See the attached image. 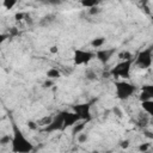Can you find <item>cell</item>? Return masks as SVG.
I'll use <instances>...</instances> for the list:
<instances>
[{"label": "cell", "mask_w": 153, "mask_h": 153, "mask_svg": "<svg viewBox=\"0 0 153 153\" xmlns=\"http://www.w3.org/2000/svg\"><path fill=\"white\" fill-rule=\"evenodd\" d=\"M25 17H26V14H25V13H23V12H18V13H16V14H14V19H16L17 22L23 20Z\"/></svg>", "instance_id": "cell-27"}, {"label": "cell", "mask_w": 153, "mask_h": 153, "mask_svg": "<svg viewBox=\"0 0 153 153\" xmlns=\"http://www.w3.org/2000/svg\"><path fill=\"white\" fill-rule=\"evenodd\" d=\"M6 37H7V35H1V39H0V41H1V42H4Z\"/></svg>", "instance_id": "cell-33"}, {"label": "cell", "mask_w": 153, "mask_h": 153, "mask_svg": "<svg viewBox=\"0 0 153 153\" xmlns=\"http://www.w3.org/2000/svg\"><path fill=\"white\" fill-rule=\"evenodd\" d=\"M152 62H153V45H149L148 48H145L141 51H139V54L134 59L135 66H137L141 69L149 68L152 66Z\"/></svg>", "instance_id": "cell-3"}, {"label": "cell", "mask_w": 153, "mask_h": 153, "mask_svg": "<svg viewBox=\"0 0 153 153\" xmlns=\"http://www.w3.org/2000/svg\"><path fill=\"white\" fill-rule=\"evenodd\" d=\"M88 140V136L85 133H79L78 134V142L79 143H85Z\"/></svg>", "instance_id": "cell-22"}, {"label": "cell", "mask_w": 153, "mask_h": 153, "mask_svg": "<svg viewBox=\"0 0 153 153\" xmlns=\"http://www.w3.org/2000/svg\"><path fill=\"white\" fill-rule=\"evenodd\" d=\"M54 85V80L53 79H49V78H47V80L42 84V86L44 87V88H49V87H51Z\"/></svg>", "instance_id": "cell-26"}, {"label": "cell", "mask_w": 153, "mask_h": 153, "mask_svg": "<svg viewBox=\"0 0 153 153\" xmlns=\"http://www.w3.org/2000/svg\"><path fill=\"white\" fill-rule=\"evenodd\" d=\"M73 111H75L79 116L81 121H87L90 122L92 120L91 116V104L90 103H82V104H76L72 106Z\"/></svg>", "instance_id": "cell-7"}, {"label": "cell", "mask_w": 153, "mask_h": 153, "mask_svg": "<svg viewBox=\"0 0 153 153\" xmlns=\"http://www.w3.org/2000/svg\"><path fill=\"white\" fill-rule=\"evenodd\" d=\"M149 149V143H141L140 146H139V151L140 152H146V151H148Z\"/></svg>", "instance_id": "cell-28"}, {"label": "cell", "mask_w": 153, "mask_h": 153, "mask_svg": "<svg viewBox=\"0 0 153 153\" xmlns=\"http://www.w3.org/2000/svg\"><path fill=\"white\" fill-rule=\"evenodd\" d=\"M26 124H27L29 129H31V130H36V129H38V126H39L38 123H36V122H33V121H27Z\"/></svg>", "instance_id": "cell-24"}, {"label": "cell", "mask_w": 153, "mask_h": 153, "mask_svg": "<svg viewBox=\"0 0 153 153\" xmlns=\"http://www.w3.org/2000/svg\"><path fill=\"white\" fill-rule=\"evenodd\" d=\"M49 51H50L51 54H56V53H59V48H57V45H53V47H50Z\"/></svg>", "instance_id": "cell-31"}, {"label": "cell", "mask_w": 153, "mask_h": 153, "mask_svg": "<svg viewBox=\"0 0 153 153\" xmlns=\"http://www.w3.org/2000/svg\"><path fill=\"white\" fill-rule=\"evenodd\" d=\"M12 152L13 153H29L33 151V145L25 137L20 128L16 124L12 123Z\"/></svg>", "instance_id": "cell-1"}, {"label": "cell", "mask_w": 153, "mask_h": 153, "mask_svg": "<svg viewBox=\"0 0 153 153\" xmlns=\"http://www.w3.org/2000/svg\"><path fill=\"white\" fill-rule=\"evenodd\" d=\"M94 56H96V54L92 51L82 50V49H75L74 55H73V61H74V65H76V66L87 65Z\"/></svg>", "instance_id": "cell-5"}, {"label": "cell", "mask_w": 153, "mask_h": 153, "mask_svg": "<svg viewBox=\"0 0 153 153\" xmlns=\"http://www.w3.org/2000/svg\"><path fill=\"white\" fill-rule=\"evenodd\" d=\"M112 111H114V114H115L117 117H122V111H121V110H120L117 106H115V108L112 109Z\"/></svg>", "instance_id": "cell-30"}, {"label": "cell", "mask_w": 153, "mask_h": 153, "mask_svg": "<svg viewBox=\"0 0 153 153\" xmlns=\"http://www.w3.org/2000/svg\"><path fill=\"white\" fill-rule=\"evenodd\" d=\"M129 145H130V143H129V140H123V141H121V143H120V146H121L122 148H124V149L128 148Z\"/></svg>", "instance_id": "cell-29"}, {"label": "cell", "mask_w": 153, "mask_h": 153, "mask_svg": "<svg viewBox=\"0 0 153 153\" xmlns=\"http://www.w3.org/2000/svg\"><path fill=\"white\" fill-rule=\"evenodd\" d=\"M133 63H134V59H131V60H123V61L118 62L115 67H112L110 69L111 76L122 78V79L130 78V68H131Z\"/></svg>", "instance_id": "cell-4"}, {"label": "cell", "mask_w": 153, "mask_h": 153, "mask_svg": "<svg viewBox=\"0 0 153 153\" xmlns=\"http://www.w3.org/2000/svg\"><path fill=\"white\" fill-rule=\"evenodd\" d=\"M100 2V0H80V4L82 7H86V8H91V7H94V6H98Z\"/></svg>", "instance_id": "cell-14"}, {"label": "cell", "mask_w": 153, "mask_h": 153, "mask_svg": "<svg viewBox=\"0 0 153 153\" xmlns=\"http://www.w3.org/2000/svg\"><path fill=\"white\" fill-rule=\"evenodd\" d=\"M41 4L49 5V6H59L62 4V0H38Z\"/></svg>", "instance_id": "cell-21"}, {"label": "cell", "mask_w": 153, "mask_h": 153, "mask_svg": "<svg viewBox=\"0 0 153 153\" xmlns=\"http://www.w3.org/2000/svg\"><path fill=\"white\" fill-rule=\"evenodd\" d=\"M105 43V38L104 37H96L91 41V47L92 48H102Z\"/></svg>", "instance_id": "cell-15"}, {"label": "cell", "mask_w": 153, "mask_h": 153, "mask_svg": "<svg viewBox=\"0 0 153 153\" xmlns=\"http://www.w3.org/2000/svg\"><path fill=\"white\" fill-rule=\"evenodd\" d=\"M86 123H87V121H79L78 124L75 123V124L73 126V128H72V134H73V135H76V134L81 133V131L84 130V128L86 127Z\"/></svg>", "instance_id": "cell-12"}, {"label": "cell", "mask_w": 153, "mask_h": 153, "mask_svg": "<svg viewBox=\"0 0 153 153\" xmlns=\"http://www.w3.org/2000/svg\"><path fill=\"white\" fill-rule=\"evenodd\" d=\"M85 78H86L87 80H90V81H96V80L98 79L97 73H96L93 69H91V68H87V69L85 71Z\"/></svg>", "instance_id": "cell-16"}, {"label": "cell", "mask_w": 153, "mask_h": 153, "mask_svg": "<svg viewBox=\"0 0 153 153\" xmlns=\"http://www.w3.org/2000/svg\"><path fill=\"white\" fill-rule=\"evenodd\" d=\"M12 139H13V136H11V135H8V134H4V135L0 137V145H1V146H6V145H8V143L12 142Z\"/></svg>", "instance_id": "cell-18"}, {"label": "cell", "mask_w": 153, "mask_h": 153, "mask_svg": "<svg viewBox=\"0 0 153 153\" xmlns=\"http://www.w3.org/2000/svg\"><path fill=\"white\" fill-rule=\"evenodd\" d=\"M80 120V116L73 111V112H69V111H65V123H63V130L68 127H73L75 123H78Z\"/></svg>", "instance_id": "cell-9"}, {"label": "cell", "mask_w": 153, "mask_h": 153, "mask_svg": "<svg viewBox=\"0 0 153 153\" xmlns=\"http://www.w3.org/2000/svg\"><path fill=\"white\" fill-rule=\"evenodd\" d=\"M115 91H116V97L120 100H127L128 98H130L135 91H136V86L131 82H128L126 80H121V81H115Z\"/></svg>", "instance_id": "cell-2"}, {"label": "cell", "mask_w": 153, "mask_h": 153, "mask_svg": "<svg viewBox=\"0 0 153 153\" xmlns=\"http://www.w3.org/2000/svg\"><path fill=\"white\" fill-rule=\"evenodd\" d=\"M11 35H18V31L16 30V27H12V30H11Z\"/></svg>", "instance_id": "cell-32"}, {"label": "cell", "mask_w": 153, "mask_h": 153, "mask_svg": "<svg viewBox=\"0 0 153 153\" xmlns=\"http://www.w3.org/2000/svg\"><path fill=\"white\" fill-rule=\"evenodd\" d=\"M45 75H47V78L54 80V79H59V78L61 76V72H60L57 68H50V69L47 71Z\"/></svg>", "instance_id": "cell-13"}, {"label": "cell", "mask_w": 153, "mask_h": 153, "mask_svg": "<svg viewBox=\"0 0 153 153\" xmlns=\"http://www.w3.org/2000/svg\"><path fill=\"white\" fill-rule=\"evenodd\" d=\"M100 12V8H99V6H94V7H91V8H88V13L91 14V16H96V14H98Z\"/></svg>", "instance_id": "cell-25"}, {"label": "cell", "mask_w": 153, "mask_h": 153, "mask_svg": "<svg viewBox=\"0 0 153 153\" xmlns=\"http://www.w3.org/2000/svg\"><path fill=\"white\" fill-rule=\"evenodd\" d=\"M139 99H140V102H145V100L151 99V97L148 96V93H147V92L141 91V92H140V94H139Z\"/></svg>", "instance_id": "cell-23"}, {"label": "cell", "mask_w": 153, "mask_h": 153, "mask_svg": "<svg viewBox=\"0 0 153 153\" xmlns=\"http://www.w3.org/2000/svg\"><path fill=\"white\" fill-rule=\"evenodd\" d=\"M18 0H4L2 2V6L6 8V10H12L16 5H17Z\"/></svg>", "instance_id": "cell-20"}, {"label": "cell", "mask_w": 153, "mask_h": 153, "mask_svg": "<svg viewBox=\"0 0 153 153\" xmlns=\"http://www.w3.org/2000/svg\"><path fill=\"white\" fill-rule=\"evenodd\" d=\"M116 53V48H110V49H98L96 53V59L102 63V65H106L110 59L114 56V54Z\"/></svg>", "instance_id": "cell-8"}, {"label": "cell", "mask_w": 153, "mask_h": 153, "mask_svg": "<svg viewBox=\"0 0 153 153\" xmlns=\"http://www.w3.org/2000/svg\"><path fill=\"white\" fill-rule=\"evenodd\" d=\"M56 20V17L54 16V14H47V16H44V17H42L41 19H39V25L41 26H43V27H47V26H49V25H51Z\"/></svg>", "instance_id": "cell-10"}, {"label": "cell", "mask_w": 153, "mask_h": 153, "mask_svg": "<svg viewBox=\"0 0 153 153\" xmlns=\"http://www.w3.org/2000/svg\"><path fill=\"white\" fill-rule=\"evenodd\" d=\"M141 91H145L148 93V96L151 97V99H153V85L152 84H146L141 86Z\"/></svg>", "instance_id": "cell-19"}, {"label": "cell", "mask_w": 153, "mask_h": 153, "mask_svg": "<svg viewBox=\"0 0 153 153\" xmlns=\"http://www.w3.org/2000/svg\"><path fill=\"white\" fill-rule=\"evenodd\" d=\"M117 57L120 59V60H131L133 59V54L130 53V51H128V50H122V51H120L118 54H117Z\"/></svg>", "instance_id": "cell-17"}, {"label": "cell", "mask_w": 153, "mask_h": 153, "mask_svg": "<svg viewBox=\"0 0 153 153\" xmlns=\"http://www.w3.org/2000/svg\"><path fill=\"white\" fill-rule=\"evenodd\" d=\"M63 123H65V111H60L56 116L53 117L51 122L44 127L43 131L53 133V131H57V130H63Z\"/></svg>", "instance_id": "cell-6"}, {"label": "cell", "mask_w": 153, "mask_h": 153, "mask_svg": "<svg viewBox=\"0 0 153 153\" xmlns=\"http://www.w3.org/2000/svg\"><path fill=\"white\" fill-rule=\"evenodd\" d=\"M141 106L143 109V111L148 115L153 117V99H148L145 102H141Z\"/></svg>", "instance_id": "cell-11"}]
</instances>
